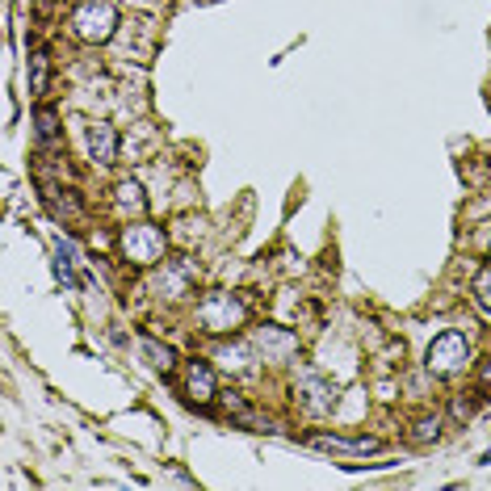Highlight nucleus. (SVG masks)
I'll return each mask as SVG.
<instances>
[{"label": "nucleus", "mask_w": 491, "mask_h": 491, "mask_svg": "<svg viewBox=\"0 0 491 491\" xmlns=\"http://www.w3.org/2000/svg\"><path fill=\"white\" fill-rule=\"evenodd\" d=\"M118 248H122V256H127L130 265H160L164 253H168V236H164V227L139 219L118 231Z\"/></svg>", "instance_id": "obj_1"}, {"label": "nucleus", "mask_w": 491, "mask_h": 491, "mask_svg": "<svg viewBox=\"0 0 491 491\" xmlns=\"http://www.w3.org/2000/svg\"><path fill=\"white\" fill-rule=\"evenodd\" d=\"M244 319H248V307H244L236 294H227V290H214V294H207V299L198 302V323L214 336L239 332Z\"/></svg>", "instance_id": "obj_2"}, {"label": "nucleus", "mask_w": 491, "mask_h": 491, "mask_svg": "<svg viewBox=\"0 0 491 491\" xmlns=\"http://www.w3.org/2000/svg\"><path fill=\"white\" fill-rule=\"evenodd\" d=\"M425 365H428V374H437V378L462 374V370L471 365V340L462 332H454V328L433 336V345H428V353H425Z\"/></svg>", "instance_id": "obj_3"}, {"label": "nucleus", "mask_w": 491, "mask_h": 491, "mask_svg": "<svg viewBox=\"0 0 491 491\" xmlns=\"http://www.w3.org/2000/svg\"><path fill=\"white\" fill-rule=\"evenodd\" d=\"M72 30H76L80 43H110L113 30H118V9L110 0H84L76 13H72Z\"/></svg>", "instance_id": "obj_4"}, {"label": "nucleus", "mask_w": 491, "mask_h": 491, "mask_svg": "<svg viewBox=\"0 0 491 491\" xmlns=\"http://www.w3.org/2000/svg\"><path fill=\"white\" fill-rule=\"evenodd\" d=\"M294 399H299L302 412H311V416H328L332 412V403H336L328 378L316 374V370H302L299 378H294Z\"/></svg>", "instance_id": "obj_5"}, {"label": "nucleus", "mask_w": 491, "mask_h": 491, "mask_svg": "<svg viewBox=\"0 0 491 491\" xmlns=\"http://www.w3.org/2000/svg\"><path fill=\"white\" fill-rule=\"evenodd\" d=\"M181 391H185V399L190 403H198V408H207L210 399L219 395V382H214V370H210V362H185V374H181Z\"/></svg>", "instance_id": "obj_6"}, {"label": "nucleus", "mask_w": 491, "mask_h": 491, "mask_svg": "<svg viewBox=\"0 0 491 491\" xmlns=\"http://www.w3.org/2000/svg\"><path fill=\"white\" fill-rule=\"evenodd\" d=\"M253 349H256V357H265V362H285L290 353H299V336L265 323V328L253 332Z\"/></svg>", "instance_id": "obj_7"}, {"label": "nucleus", "mask_w": 491, "mask_h": 491, "mask_svg": "<svg viewBox=\"0 0 491 491\" xmlns=\"http://www.w3.org/2000/svg\"><path fill=\"white\" fill-rule=\"evenodd\" d=\"M198 282V265L193 261H164V269L156 273V290L168 299H185Z\"/></svg>", "instance_id": "obj_8"}, {"label": "nucleus", "mask_w": 491, "mask_h": 491, "mask_svg": "<svg viewBox=\"0 0 491 491\" xmlns=\"http://www.w3.org/2000/svg\"><path fill=\"white\" fill-rule=\"evenodd\" d=\"M302 445L311 449H328V454H378V437H336V433H307Z\"/></svg>", "instance_id": "obj_9"}, {"label": "nucleus", "mask_w": 491, "mask_h": 491, "mask_svg": "<svg viewBox=\"0 0 491 491\" xmlns=\"http://www.w3.org/2000/svg\"><path fill=\"white\" fill-rule=\"evenodd\" d=\"M89 156H93L97 164H113V160H118V130H113L110 122H93V127H89Z\"/></svg>", "instance_id": "obj_10"}, {"label": "nucleus", "mask_w": 491, "mask_h": 491, "mask_svg": "<svg viewBox=\"0 0 491 491\" xmlns=\"http://www.w3.org/2000/svg\"><path fill=\"white\" fill-rule=\"evenodd\" d=\"M113 207L122 210V214H135L139 219L143 210H147V193H143V185L139 181H118V190H113Z\"/></svg>", "instance_id": "obj_11"}, {"label": "nucleus", "mask_w": 491, "mask_h": 491, "mask_svg": "<svg viewBox=\"0 0 491 491\" xmlns=\"http://www.w3.org/2000/svg\"><path fill=\"white\" fill-rule=\"evenodd\" d=\"M72 265H76V248H72L67 239H59V244H55V277L64 282V290H76V273H72Z\"/></svg>", "instance_id": "obj_12"}, {"label": "nucleus", "mask_w": 491, "mask_h": 491, "mask_svg": "<svg viewBox=\"0 0 491 491\" xmlns=\"http://www.w3.org/2000/svg\"><path fill=\"white\" fill-rule=\"evenodd\" d=\"M51 84V55L47 51H34L30 55V97H43Z\"/></svg>", "instance_id": "obj_13"}, {"label": "nucleus", "mask_w": 491, "mask_h": 491, "mask_svg": "<svg viewBox=\"0 0 491 491\" xmlns=\"http://www.w3.org/2000/svg\"><path fill=\"white\" fill-rule=\"evenodd\" d=\"M143 353H147V357H152V365H156V370H164V374L176 365V353L168 349V345H160L156 336H143Z\"/></svg>", "instance_id": "obj_14"}, {"label": "nucleus", "mask_w": 491, "mask_h": 491, "mask_svg": "<svg viewBox=\"0 0 491 491\" xmlns=\"http://www.w3.org/2000/svg\"><path fill=\"white\" fill-rule=\"evenodd\" d=\"M441 437V416H420L412 425V445H428Z\"/></svg>", "instance_id": "obj_15"}, {"label": "nucleus", "mask_w": 491, "mask_h": 491, "mask_svg": "<svg viewBox=\"0 0 491 491\" xmlns=\"http://www.w3.org/2000/svg\"><path fill=\"white\" fill-rule=\"evenodd\" d=\"M34 127H38V139L51 143L55 135H59V118H55V110L43 105V110H34Z\"/></svg>", "instance_id": "obj_16"}, {"label": "nucleus", "mask_w": 491, "mask_h": 491, "mask_svg": "<svg viewBox=\"0 0 491 491\" xmlns=\"http://www.w3.org/2000/svg\"><path fill=\"white\" fill-rule=\"evenodd\" d=\"M475 302H479V311H483V316H491V265L475 277Z\"/></svg>", "instance_id": "obj_17"}, {"label": "nucleus", "mask_w": 491, "mask_h": 491, "mask_svg": "<svg viewBox=\"0 0 491 491\" xmlns=\"http://www.w3.org/2000/svg\"><path fill=\"white\" fill-rule=\"evenodd\" d=\"M475 416V399H454V420H471Z\"/></svg>", "instance_id": "obj_18"}, {"label": "nucleus", "mask_w": 491, "mask_h": 491, "mask_svg": "<svg viewBox=\"0 0 491 491\" xmlns=\"http://www.w3.org/2000/svg\"><path fill=\"white\" fill-rule=\"evenodd\" d=\"M479 391H491V362H483V370H479Z\"/></svg>", "instance_id": "obj_19"}, {"label": "nucleus", "mask_w": 491, "mask_h": 491, "mask_svg": "<svg viewBox=\"0 0 491 491\" xmlns=\"http://www.w3.org/2000/svg\"><path fill=\"white\" fill-rule=\"evenodd\" d=\"M479 462H483V466H491V449H487V454H483V458H479Z\"/></svg>", "instance_id": "obj_20"}]
</instances>
